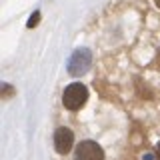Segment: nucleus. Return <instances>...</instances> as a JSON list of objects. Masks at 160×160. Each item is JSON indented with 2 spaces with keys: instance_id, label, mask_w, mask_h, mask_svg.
Returning <instances> with one entry per match:
<instances>
[{
  "instance_id": "obj_1",
  "label": "nucleus",
  "mask_w": 160,
  "mask_h": 160,
  "mask_svg": "<svg viewBox=\"0 0 160 160\" xmlns=\"http://www.w3.org/2000/svg\"><path fill=\"white\" fill-rule=\"evenodd\" d=\"M86 100H88V88L80 82L70 84L62 92V104L68 110H80L86 104Z\"/></svg>"
},
{
  "instance_id": "obj_2",
  "label": "nucleus",
  "mask_w": 160,
  "mask_h": 160,
  "mask_svg": "<svg viewBox=\"0 0 160 160\" xmlns=\"http://www.w3.org/2000/svg\"><path fill=\"white\" fill-rule=\"evenodd\" d=\"M92 66V52L88 48H78L68 60V74L70 76H82Z\"/></svg>"
},
{
  "instance_id": "obj_3",
  "label": "nucleus",
  "mask_w": 160,
  "mask_h": 160,
  "mask_svg": "<svg viewBox=\"0 0 160 160\" xmlns=\"http://www.w3.org/2000/svg\"><path fill=\"white\" fill-rule=\"evenodd\" d=\"M74 160H104V150L94 140H82L74 150Z\"/></svg>"
},
{
  "instance_id": "obj_4",
  "label": "nucleus",
  "mask_w": 160,
  "mask_h": 160,
  "mask_svg": "<svg viewBox=\"0 0 160 160\" xmlns=\"http://www.w3.org/2000/svg\"><path fill=\"white\" fill-rule=\"evenodd\" d=\"M74 146V132L68 126H60L54 130V150L58 154H68Z\"/></svg>"
},
{
  "instance_id": "obj_5",
  "label": "nucleus",
  "mask_w": 160,
  "mask_h": 160,
  "mask_svg": "<svg viewBox=\"0 0 160 160\" xmlns=\"http://www.w3.org/2000/svg\"><path fill=\"white\" fill-rule=\"evenodd\" d=\"M38 18H40V12H34V14H32V20H30V22H28V28H32L34 24L38 22Z\"/></svg>"
},
{
  "instance_id": "obj_6",
  "label": "nucleus",
  "mask_w": 160,
  "mask_h": 160,
  "mask_svg": "<svg viewBox=\"0 0 160 160\" xmlns=\"http://www.w3.org/2000/svg\"><path fill=\"white\" fill-rule=\"evenodd\" d=\"M156 160H160V144H158V148H156Z\"/></svg>"
},
{
  "instance_id": "obj_7",
  "label": "nucleus",
  "mask_w": 160,
  "mask_h": 160,
  "mask_svg": "<svg viewBox=\"0 0 160 160\" xmlns=\"http://www.w3.org/2000/svg\"><path fill=\"white\" fill-rule=\"evenodd\" d=\"M154 2H156V6H158V8H160V0H154Z\"/></svg>"
}]
</instances>
